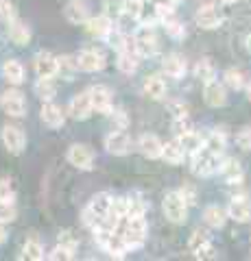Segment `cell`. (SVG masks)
<instances>
[{
  "label": "cell",
  "instance_id": "32",
  "mask_svg": "<svg viewBox=\"0 0 251 261\" xmlns=\"http://www.w3.org/2000/svg\"><path fill=\"white\" fill-rule=\"evenodd\" d=\"M223 85L234 89V92H238V89H245L247 81H245V74H242L240 70L230 68V70H225V74H223Z\"/></svg>",
  "mask_w": 251,
  "mask_h": 261
},
{
  "label": "cell",
  "instance_id": "53",
  "mask_svg": "<svg viewBox=\"0 0 251 261\" xmlns=\"http://www.w3.org/2000/svg\"><path fill=\"white\" fill-rule=\"evenodd\" d=\"M245 48H247V53L251 55V35H247V39H245Z\"/></svg>",
  "mask_w": 251,
  "mask_h": 261
},
{
  "label": "cell",
  "instance_id": "5",
  "mask_svg": "<svg viewBox=\"0 0 251 261\" xmlns=\"http://www.w3.org/2000/svg\"><path fill=\"white\" fill-rule=\"evenodd\" d=\"M0 109L9 118H22L27 116V98L20 89H7L0 94Z\"/></svg>",
  "mask_w": 251,
  "mask_h": 261
},
{
  "label": "cell",
  "instance_id": "29",
  "mask_svg": "<svg viewBox=\"0 0 251 261\" xmlns=\"http://www.w3.org/2000/svg\"><path fill=\"white\" fill-rule=\"evenodd\" d=\"M109 207H111V194H107V192L96 194L94 198L90 200V205H87V209H90L96 218H107L109 216Z\"/></svg>",
  "mask_w": 251,
  "mask_h": 261
},
{
  "label": "cell",
  "instance_id": "23",
  "mask_svg": "<svg viewBox=\"0 0 251 261\" xmlns=\"http://www.w3.org/2000/svg\"><path fill=\"white\" fill-rule=\"evenodd\" d=\"M63 15H66V20L70 24H85V20L90 18V13H87V5L83 0H70L66 5V9H63Z\"/></svg>",
  "mask_w": 251,
  "mask_h": 261
},
{
  "label": "cell",
  "instance_id": "7",
  "mask_svg": "<svg viewBox=\"0 0 251 261\" xmlns=\"http://www.w3.org/2000/svg\"><path fill=\"white\" fill-rule=\"evenodd\" d=\"M75 59H77V68L83 72H101L107 65L105 55L101 50H96V48H83Z\"/></svg>",
  "mask_w": 251,
  "mask_h": 261
},
{
  "label": "cell",
  "instance_id": "31",
  "mask_svg": "<svg viewBox=\"0 0 251 261\" xmlns=\"http://www.w3.org/2000/svg\"><path fill=\"white\" fill-rule=\"evenodd\" d=\"M35 96L39 98V100H53L55 94H57V85H55V81L53 79H37V83H35Z\"/></svg>",
  "mask_w": 251,
  "mask_h": 261
},
{
  "label": "cell",
  "instance_id": "50",
  "mask_svg": "<svg viewBox=\"0 0 251 261\" xmlns=\"http://www.w3.org/2000/svg\"><path fill=\"white\" fill-rule=\"evenodd\" d=\"M194 257H197V259H216V248H214V244H212V242L206 244L203 248H199L197 252H194Z\"/></svg>",
  "mask_w": 251,
  "mask_h": 261
},
{
  "label": "cell",
  "instance_id": "19",
  "mask_svg": "<svg viewBox=\"0 0 251 261\" xmlns=\"http://www.w3.org/2000/svg\"><path fill=\"white\" fill-rule=\"evenodd\" d=\"M162 70H164V74L166 76H171V79H184L186 74V70H188V65H186V59L181 55H166L164 57V61H162Z\"/></svg>",
  "mask_w": 251,
  "mask_h": 261
},
{
  "label": "cell",
  "instance_id": "51",
  "mask_svg": "<svg viewBox=\"0 0 251 261\" xmlns=\"http://www.w3.org/2000/svg\"><path fill=\"white\" fill-rule=\"evenodd\" d=\"M7 238H9V231H7V224L0 222V246L7 242Z\"/></svg>",
  "mask_w": 251,
  "mask_h": 261
},
{
  "label": "cell",
  "instance_id": "24",
  "mask_svg": "<svg viewBox=\"0 0 251 261\" xmlns=\"http://www.w3.org/2000/svg\"><path fill=\"white\" fill-rule=\"evenodd\" d=\"M9 39L15 46H27L31 42V27L20 18H15L13 22H9Z\"/></svg>",
  "mask_w": 251,
  "mask_h": 261
},
{
  "label": "cell",
  "instance_id": "49",
  "mask_svg": "<svg viewBox=\"0 0 251 261\" xmlns=\"http://www.w3.org/2000/svg\"><path fill=\"white\" fill-rule=\"evenodd\" d=\"M168 111L173 113V118L188 116V105H184V102H179V100H168Z\"/></svg>",
  "mask_w": 251,
  "mask_h": 261
},
{
  "label": "cell",
  "instance_id": "42",
  "mask_svg": "<svg viewBox=\"0 0 251 261\" xmlns=\"http://www.w3.org/2000/svg\"><path fill=\"white\" fill-rule=\"evenodd\" d=\"M234 142H236V146L240 150L249 152L251 150V126H242L236 135H234Z\"/></svg>",
  "mask_w": 251,
  "mask_h": 261
},
{
  "label": "cell",
  "instance_id": "25",
  "mask_svg": "<svg viewBox=\"0 0 251 261\" xmlns=\"http://www.w3.org/2000/svg\"><path fill=\"white\" fill-rule=\"evenodd\" d=\"M3 76L9 85L18 87L24 83V65L18 61V59H7L5 65H3Z\"/></svg>",
  "mask_w": 251,
  "mask_h": 261
},
{
  "label": "cell",
  "instance_id": "16",
  "mask_svg": "<svg viewBox=\"0 0 251 261\" xmlns=\"http://www.w3.org/2000/svg\"><path fill=\"white\" fill-rule=\"evenodd\" d=\"M33 68L37 79H55L57 76V57L51 53H37L33 59Z\"/></svg>",
  "mask_w": 251,
  "mask_h": 261
},
{
  "label": "cell",
  "instance_id": "37",
  "mask_svg": "<svg viewBox=\"0 0 251 261\" xmlns=\"http://www.w3.org/2000/svg\"><path fill=\"white\" fill-rule=\"evenodd\" d=\"M162 24H164V29H166V35H168V37H173V39H184V37H186V27H184L179 20H175V15L166 18Z\"/></svg>",
  "mask_w": 251,
  "mask_h": 261
},
{
  "label": "cell",
  "instance_id": "39",
  "mask_svg": "<svg viewBox=\"0 0 251 261\" xmlns=\"http://www.w3.org/2000/svg\"><path fill=\"white\" fill-rule=\"evenodd\" d=\"M212 240H210V233L208 231H194L192 235H190V242H188V248H190V252L194 255L199 248H203L206 244H210Z\"/></svg>",
  "mask_w": 251,
  "mask_h": 261
},
{
  "label": "cell",
  "instance_id": "44",
  "mask_svg": "<svg viewBox=\"0 0 251 261\" xmlns=\"http://www.w3.org/2000/svg\"><path fill=\"white\" fill-rule=\"evenodd\" d=\"M15 18H18V11L13 9V5L9 3V0H0V22L9 24Z\"/></svg>",
  "mask_w": 251,
  "mask_h": 261
},
{
  "label": "cell",
  "instance_id": "48",
  "mask_svg": "<svg viewBox=\"0 0 251 261\" xmlns=\"http://www.w3.org/2000/svg\"><path fill=\"white\" fill-rule=\"evenodd\" d=\"M109 116H111V120H114L116 128H127L129 120H127V113H125V109H111V111H109Z\"/></svg>",
  "mask_w": 251,
  "mask_h": 261
},
{
  "label": "cell",
  "instance_id": "13",
  "mask_svg": "<svg viewBox=\"0 0 251 261\" xmlns=\"http://www.w3.org/2000/svg\"><path fill=\"white\" fill-rule=\"evenodd\" d=\"M39 118H42L44 126H48V128H59V126H63V122H66V111H63L57 102L44 100L42 109H39Z\"/></svg>",
  "mask_w": 251,
  "mask_h": 261
},
{
  "label": "cell",
  "instance_id": "43",
  "mask_svg": "<svg viewBox=\"0 0 251 261\" xmlns=\"http://www.w3.org/2000/svg\"><path fill=\"white\" fill-rule=\"evenodd\" d=\"M57 246H63V248H68V250H72V252H77L79 240L75 238V233H72V231H61V233L57 235Z\"/></svg>",
  "mask_w": 251,
  "mask_h": 261
},
{
  "label": "cell",
  "instance_id": "18",
  "mask_svg": "<svg viewBox=\"0 0 251 261\" xmlns=\"http://www.w3.org/2000/svg\"><path fill=\"white\" fill-rule=\"evenodd\" d=\"M162 146H164V142L153 133H144L140 140H138V148H140V152L147 159H159L162 157Z\"/></svg>",
  "mask_w": 251,
  "mask_h": 261
},
{
  "label": "cell",
  "instance_id": "26",
  "mask_svg": "<svg viewBox=\"0 0 251 261\" xmlns=\"http://www.w3.org/2000/svg\"><path fill=\"white\" fill-rule=\"evenodd\" d=\"M140 65V57L131 48H125V50H118V59H116V68L123 72V74H133Z\"/></svg>",
  "mask_w": 251,
  "mask_h": 261
},
{
  "label": "cell",
  "instance_id": "34",
  "mask_svg": "<svg viewBox=\"0 0 251 261\" xmlns=\"http://www.w3.org/2000/svg\"><path fill=\"white\" fill-rule=\"evenodd\" d=\"M77 59L75 57H57V76L70 81L77 72Z\"/></svg>",
  "mask_w": 251,
  "mask_h": 261
},
{
  "label": "cell",
  "instance_id": "15",
  "mask_svg": "<svg viewBox=\"0 0 251 261\" xmlns=\"http://www.w3.org/2000/svg\"><path fill=\"white\" fill-rule=\"evenodd\" d=\"M68 116L72 120H87L92 116V102H90V94L87 92H81L77 96H72V100L68 102Z\"/></svg>",
  "mask_w": 251,
  "mask_h": 261
},
{
  "label": "cell",
  "instance_id": "9",
  "mask_svg": "<svg viewBox=\"0 0 251 261\" xmlns=\"http://www.w3.org/2000/svg\"><path fill=\"white\" fill-rule=\"evenodd\" d=\"M131 146H133V140L129 137L125 128H116L105 137V148H107L109 154H118V157L120 154H127L131 150Z\"/></svg>",
  "mask_w": 251,
  "mask_h": 261
},
{
  "label": "cell",
  "instance_id": "4",
  "mask_svg": "<svg viewBox=\"0 0 251 261\" xmlns=\"http://www.w3.org/2000/svg\"><path fill=\"white\" fill-rule=\"evenodd\" d=\"M162 209H164V216L171 220L173 224H184L188 220V205L179 196V192H168L162 200Z\"/></svg>",
  "mask_w": 251,
  "mask_h": 261
},
{
  "label": "cell",
  "instance_id": "10",
  "mask_svg": "<svg viewBox=\"0 0 251 261\" xmlns=\"http://www.w3.org/2000/svg\"><path fill=\"white\" fill-rule=\"evenodd\" d=\"M90 94V102H92V111L109 116V111L114 109V100H111V92L105 85H94L87 89Z\"/></svg>",
  "mask_w": 251,
  "mask_h": 261
},
{
  "label": "cell",
  "instance_id": "41",
  "mask_svg": "<svg viewBox=\"0 0 251 261\" xmlns=\"http://www.w3.org/2000/svg\"><path fill=\"white\" fill-rule=\"evenodd\" d=\"M171 128H173L175 137H179V135H184V133H188V130H192L194 126H192L190 116H179V118H173Z\"/></svg>",
  "mask_w": 251,
  "mask_h": 261
},
{
  "label": "cell",
  "instance_id": "28",
  "mask_svg": "<svg viewBox=\"0 0 251 261\" xmlns=\"http://www.w3.org/2000/svg\"><path fill=\"white\" fill-rule=\"evenodd\" d=\"M203 222L210 228H223L225 222H227V211L218 205H210L203 209Z\"/></svg>",
  "mask_w": 251,
  "mask_h": 261
},
{
  "label": "cell",
  "instance_id": "55",
  "mask_svg": "<svg viewBox=\"0 0 251 261\" xmlns=\"http://www.w3.org/2000/svg\"><path fill=\"white\" fill-rule=\"evenodd\" d=\"M221 3H225V5H230V3H236V0H221Z\"/></svg>",
  "mask_w": 251,
  "mask_h": 261
},
{
  "label": "cell",
  "instance_id": "8",
  "mask_svg": "<svg viewBox=\"0 0 251 261\" xmlns=\"http://www.w3.org/2000/svg\"><path fill=\"white\" fill-rule=\"evenodd\" d=\"M68 161L77 170H92L94 168V150L87 144H72L68 148Z\"/></svg>",
  "mask_w": 251,
  "mask_h": 261
},
{
  "label": "cell",
  "instance_id": "12",
  "mask_svg": "<svg viewBox=\"0 0 251 261\" xmlns=\"http://www.w3.org/2000/svg\"><path fill=\"white\" fill-rule=\"evenodd\" d=\"M194 22H197V27H201L203 31H214V29L221 27L223 15L214 5H203L197 9V13H194Z\"/></svg>",
  "mask_w": 251,
  "mask_h": 261
},
{
  "label": "cell",
  "instance_id": "46",
  "mask_svg": "<svg viewBox=\"0 0 251 261\" xmlns=\"http://www.w3.org/2000/svg\"><path fill=\"white\" fill-rule=\"evenodd\" d=\"M142 5H144V0H125V15L131 20H138L142 11Z\"/></svg>",
  "mask_w": 251,
  "mask_h": 261
},
{
  "label": "cell",
  "instance_id": "40",
  "mask_svg": "<svg viewBox=\"0 0 251 261\" xmlns=\"http://www.w3.org/2000/svg\"><path fill=\"white\" fill-rule=\"evenodd\" d=\"M18 216V209H15V202H9V200H0V222L9 224L15 220Z\"/></svg>",
  "mask_w": 251,
  "mask_h": 261
},
{
  "label": "cell",
  "instance_id": "27",
  "mask_svg": "<svg viewBox=\"0 0 251 261\" xmlns=\"http://www.w3.org/2000/svg\"><path fill=\"white\" fill-rule=\"evenodd\" d=\"M179 142L184 146V152H186V157H192L194 152H199L201 148H203V144H206V137L197 133V130H188V133H184L179 135Z\"/></svg>",
  "mask_w": 251,
  "mask_h": 261
},
{
  "label": "cell",
  "instance_id": "22",
  "mask_svg": "<svg viewBox=\"0 0 251 261\" xmlns=\"http://www.w3.org/2000/svg\"><path fill=\"white\" fill-rule=\"evenodd\" d=\"M142 92L147 98H151V100H162V98H166V83L164 79L153 74V76H147L142 83Z\"/></svg>",
  "mask_w": 251,
  "mask_h": 261
},
{
  "label": "cell",
  "instance_id": "45",
  "mask_svg": "<svg viewBox=\"0 0 251 261\" xmlns=\"http://www.w3.org/2000/svg\"><path fill=\"white\" fill-rule=\"evenodd\" d=\"M177 192H179V196L186 200V205H188V207H190V205H197V187H194V185L184 183Z\"/></svg>",
  "mask_w": 251,
  "mask_h": 261
},
{
  "label": "cell",
  "instance_id": "54",
  "mask_svg": "<svg viewBox=\"0 0 251 261\" xmlns=\"http://www.w3.org/2000/svg\"><path fill=\"white\" fill-rule=\"evenodd\" d=\"M245 89H247V98H249V102H251V83H247Z\"/></svg>",
  "mask_w": 251,
  "mask_h": 261
},
{
  "label": "cell",
  "instance_id": "17",
  "mask_svg": "<svg viewBox=\"0 0 251 261\" xmlns=\"http://www.w3.org/2000/svg\"><path fill=\"white\" fill-rule=\"evenodd\" d=\"M111 29H114V22H111L105 13L103 15H94V18L85 20V31L90 33L92 37H96V39H105Z\"/></svg>",
  "mask_w": 251,
  "mask_h": 261
},
{
  "label": "cell",
  "instance_id": "52",
  "mask_svg": "<svg viewBox=\"0 0 251 261\" xmlns=\"http://www.w3.org/2000/svg\"><path fill=\"white\" fill-rule=\"evenodd\" d=\"M153 5H168V7H177L181 0H151Z\"/></svg>",
  "mask_w": 251,
  "mask_h": 261
},
{
  "label": "cell",
  "instance_id": "36",
  "mask_svg": "<svg viewBox=\"0 0 251 261\" xmlns=\"http://www.w3.org/2000/svg\"><path fill=\"white\" fill-rule=\"evenodd\" d=\"M194 76H197L201 83H208V81H212L216 76V70L210 59H199L197 65H194Z\"/></svg>",
  "mask_w": 251,
  "mask_h": 261
},
{
  "label": "cell",
  "instance_id": "20",
  "mask_svg": "<svg viewBox=\"0 0 251 261\" xmlns=\"http://www.w3.org/2000/svg\"><path fill=\"white\" fill-rule=\"evenodd\" d=\"M218 172L223 174V178L230 185H240L242 181H245V170H242V166L236 159H223L221 170H218Z\"/></svg>",
  "mask_w": 251,
  "mask_h": 261
},
{
  "label": "cell",
  "instance_id": "30",
  "mask_svg": "<svg viewBox=\"0 0 251 261\" xmlns=\"http://www.w3.org/2000/svg\"><path fill=\"white\" fill-rule=\"evenodd\" d=\"M22 259H31V261H42L44 259V246L37 238H31L24 242L22 246Z\"/></svg>",
  "mask_w": 251,
  "mask_h": 261
},
{
  "label": "cell",
  "instance_id": "21",
  "mask_svg": "<svg viewBox=\"0 0 251 261\" xmlns=\"http://www.w3.org/2000/svg\"><path fill=\"white\" fill-rule=\"evenodd\" d=\"M166 163H171V166H179V163L186 159V152H184V146L179 142V137H173L171 142H166L162 146V157Z\"/></svg>",
  "mask_w": 251,
  "mask_h": 261
},
{
  "label": "cell",
  "instance_id": "35",
  "mask_svg": "<svg viewBox=\"0 0 251 261\" xmlns=\"http://www.w3.org/2000/svg\"><path fill=\"white\" fill-rule=\"evenodd\" d=\"M103 13L111 22L120 20L125 15V0H103Z\"/></svg>",
  "mask_w": 251,
  "mask_h": 261
},
{
  "label": "cell",
  "instance_id": "47",
  "mask_svg": "<svg viewBox=\"0 0 251 261\" xmlns=\"http://www.w3.org/2000/svg\"><path fill=\"white\" fill-rule=\"evenodd\" d=\"M72 257H75V252L68 250V248H63V246H55V250L48 255V259H51V261H70Z\"/></svg>",
  "mask_w": 251,
  "mask_h": 261
},
{
  "label": "cell",
  "instance_id": "14",
  "mask_svg": "<svg viewBox=\"0 0 251 261\" xmlns=\"http://www.w3.org/2000/svg\"><path fill=\"white\" fill-rule=\"evenodd\" d=\"M225 211H227V218L236 220L240 224L251 222V200L247 196H234Z\"/></svg>",
  "mask_w": 251,
  "mask_h": 261
},
{
  "label": "cell",
  "instance_id": "11",
  "mask_svg": "<svg viewBox=\"0 0 251 261\" xmlns=\"http://www.w3.org/2000/svg\"><path fill=\"white\" fill-rule=\"evenodd\" d=\"M203 100L212 109L225 107V102H227V87L223 83H218L216 79L208 81V83H203Z\"/></svg>",
  "mask_w": 251,
  "mask_h": 261
},
{
  "label": "cell",
  "instance_id": "1",
  "mask_svg": "<svg viewBox=\"0 0 251 261\" xmlns=\"http://www.w3.org/2000/svg\"><path fill=\"white\" fill-rule=\"evenodd\" d=\"M116 231L120 233V238L125 240L129 250H138V248L144 246V242H147L149 226H147L144 216H127V218H120Z\"/></svg>",
  "mask_w": 251,
  "mask_h": 261
},
{
  "label": "cell",
  "instance_id": "38",
  "mask_svg": "<svg viewBox=\"0 0 251 261\" xmlns=\"http://www.w3.org/2000/svg\"><path fill=\"white\" fill-rule=\"evenodd\" d=\"M0 200L15 202V183L9 176H0Z\"/></svg>",
  "mask_w": 251,
  "mask_h": 261
},
{
  "label": "cell",
  "instance_id": "33",
  "mask_svg": "<svg viewBox=\"0 0 251 261\" xmlns=\"http://www.w3.org/2000/svg\"><path fill=\"white\" fill-rule=\"evenodd\" d=\"M225 146H227V135H225V130H212V133L206 137L203 148L212 150V152H223Z\"/></svg>",
  "mask_w": 251,
  "mask_h": 261
},
{
  "label": "cell",
  "instance_id": "6",
  "mask_svg": "<svg viewBox=\"0 0 251 261\" xmlns=\"http://www.w3.org/2000/svg\"><path fill=\"white\" fill-rule=\"evenodd\" d=\"M0 142L7 150L11 154H20L24 150V146H27V135H24V130L15 124H5L3 130H0Z\"/></svg>",
  "mask_w": 251,
  "mask_h": 261
},
{
  "label": "cell",
  "instance_id": "3",
  "mask_svg": "<svg viewBox=\"0 0 251 261\" xmlns=\"http://www.w3.org/2000/svg\"><path fill=\"white\" fill-rule=\"evenodd\" d=\"M131 39H133V50L138 53L140 59H144V57H153L157 53V37H155L153 27L140 24V27L135 29V33L131 35Z\"/></svg>",
  "mask_w": 251,
  "mask_h": 261
},
{
  "label": "cell",
  "instance_id": "2",
  "mask_svg": "<svg viewBox=\"0 0 251 261\" xmlns=\"http://www.w3.org/2000/svg\"><path fill=\"white\" fill-rule=\"evenodd\" d=\"M221 163H223V152H212L208 148H201L199 152L192 154V174L199 176V178H208L216 174L221 170Z\"/></svg>",
  "mask_w": 251,
  "mask_h": 261
}]
</instances>
